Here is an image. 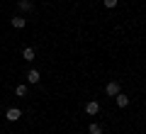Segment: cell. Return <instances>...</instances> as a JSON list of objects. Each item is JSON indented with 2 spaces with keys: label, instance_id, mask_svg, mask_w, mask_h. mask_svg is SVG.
<instances>
[{
  "label": "cell",
  "instance_id": "obj_1",
  "mask_svg": "<svg viewBox=\"0 0 146 134\" xmlns=\"http://www.w3.org/2000/svg\"><path fill=\"white\" fill-rule=\"evenodd\" d=\"M20 117H22V110H20V107H10V110L5 112V119H7V122H17Z\"/></svg>",
  "mask_w": 146,
  "mask_h": 134
},
{
  "label": "cell",
  "instance_id": "obj_2",
  "mask_svg": "<svg viewBox=\"0 0 146 134\" xmlns=\"http://www.w3.org/2000/svg\"><path fill=\"white\" fill-rule=\"evenodd\" d=\"M105 93H107V95H112V98H115V95L119 93V83H117V81L107 83V88H105Z\"/></svg>",
  "mask_w": 146,
  "mask_h": 134
},
{
  "label": "cell",
  "instance_id": "obj_3",
  "mask_svg": "<svg viewBox=\"0 0 146 134\" xmlns=\"http://www.w3.org/2000/svg\"><path fill=\"white\" fill-rule=\"evenodd\" d=\"M39 81H42V78H39V71H34V68H32V71L27 73V83H32V85H36Z\"/></svg>",
  "mask_w": 146,
  "mask_h": 134
},
{
  "label": "cell",
  "instance_id": "obj_4",
  "mask_svg": "<svg viewBox=\"0 0 146 134\" xmlns=\"http://www.w3.org/2000/svg\"><path fill=\"white\" fill-rule=\"evenodd\" d=\"M115 100H117V105H119V107H127V105H129V98H127V95L122 93V90L115 95Z\"/></svg>",
  "mask_w": 146,
  "mask_h": 134
},
{
  "label": "cell",
  "instance_id": "obj_5",
  "mask_svg": "<svg viewBox=\"0 0 146 134\" xmlns=\"http://www.w3.org/2000/svg\"><path fill=\"white\" fill-rule=\"evenodd\" d=\"M98 110H100V105L95 103V100H90V103L85 105V112H88V115H98Z\"/></svg>",
  "mask_w": 146,
  "mask_h": 134
},
{
  "label": "cell",
  "instance_id": "obj_6",
  "mask_svg": "<svg viewBox=\"0 0 146 134\" xmlns=\"http://www.w3.org/2000/svg\"><path fill=\"white\" fill-rule=\"evenodd\" d=\"M17 7H20V10H25V12H29L34 5H32V0H17Z\"/></svg>",
  "mask_w": 146,
  "mask_h": 134
},
{
  "label": "cell",
  "instance_id": "obj_7",
  "mask_svg": "<svg viewBox=\"0 0 146 134\" xmlns=\"http://www.w3.org/2000/svg\"><path fill=\"white\" fill-rule=\"evenodd\" d=\"M25 17H20V15H17V17H12V27H17V29H22V27H25Z\"/></svg>",
  "mask_w": 146,
  "mask_h": 134
},
{
  "label": "cell",
  "instance_id": "obj_8",
  "mask_svg": "<svg viewBox=\"0 0 146 134\" xmlns=\"http://www.w3.org/2000/svg\"><path fill=\"white\" fill-rule=\"evenodd\" d=\"M22 56H25V61H32V59H34V49H29V47H27L25 51H22Z\"/></svg>",
  "mask_w": 146,
  "mask_h": 134
},
{
  "label": "cell",
  "instance_id": "obj_9",
  "mask_svg": "<svg viewBox=\"0 0 146 134\" xmlns=\"http://www.w3.org/2000/svg\"><path fill=\"white\" fill-rule=\"evenodd\" d=\"M88 132H90V134H102V127H100V124H90Z\"/></svg>",
  "mask_w": 146,
  "mask_h": 134
},
{
  "label": "cell",
  "instance_id": "obj_10",
  "mask_svg": "<svg viewBox=\"0 0 146 134\" xmlns=\"http://www.w3.org/2000/svg\"><path fill=\"white\" fill-rule=\"evenodd\" d=\"M15 93L20 95V98H25V95H27V85H17V90H15Z\"/></svg>",
  "mask_w": 146,
  "mask_h": 134
},
{
  "label": "cell",
  "instance_id": "obj_11",
  "mask_svg": "<svg viewBox=\"0 0 146 134\" xmlns=\"http://www.w3.org/2000/svg\"><path fill=\"white\" fill-rule=\"evenodd\" d=\"M102 3H105V7H115L117 5V0H102Z\"/></svg>",
  "mask_w": 146,
  "mask_h": 134
}]
</instances>
